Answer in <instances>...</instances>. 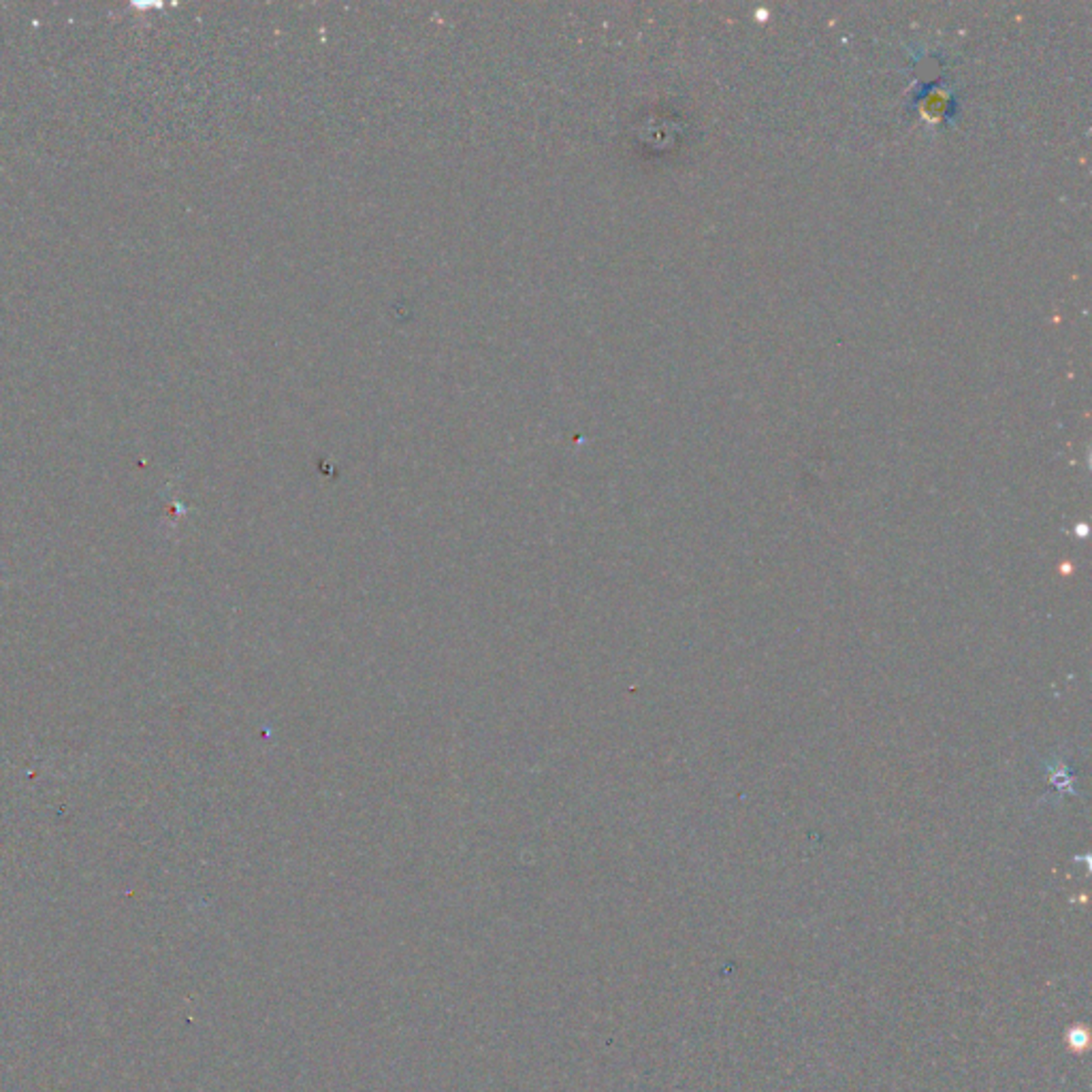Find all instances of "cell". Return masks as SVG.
Returning a JSON list of instances; mask_svg holds the SVG:
<instances>
[{
	"mask_svg": "<svg viewBox=\"0 0 1092 1092\" xmlns=\"http://www.w3.org/2000/svg\"><path fill=\"white\" fill-rule=\"evenodd\" d=\"M1066 1041H1069V1045L1073 1047V1050L1079 1052V1050H1084L1086 1045H1088V1035H1086V1031H1084L1082 1037H1077V1028H1071V1033H1069V1037H1066Z\"/></svg>",
	"mask_w": 1092,
	"mask_h": 1092,
	"instance_id": "cell-1",
	"label": "cell"
}]
</instances>
